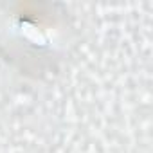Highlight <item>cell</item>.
I'll list each match as a JSON object with an SVG mask.
<instances>
[{"mask_svg":"<svg viewBox=\"0 0 153 153\" xmlns=\"http://www.w3.org/2000/svg\"><path fill=\"white\" fill-rule=\"evenodd\" d=\"M63 18L18 6L4 15L0 24V47L6 51V58L25 74H42L63 52Z\"/></svg>","mask_w":153,"mask_h":153,"instance_id":"6da1fadb","label":"cell"}]
</instances>
